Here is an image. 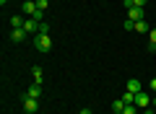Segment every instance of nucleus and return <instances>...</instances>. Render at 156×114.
Wrapping results in <instances>:
<instances>
[{
	"label": "nucleus",
	"mask_w": 156,
	"mask_h": 114,
	"mask_svg": "<svg viewBox=\"0 0 156 114\" xmlns=\"http://www.w3.org/2000/svg\"><path fill=\"white\" fill-rule=\"evenodd\" d=\"M37 109H39V101H37V98H31V96H26V98H23V112L34 114Z\"/></svg>",
	"instance_id": "3"
},
{
	"label": "nucleus",
	"mask_w": 156,
	"mask_h": 114,
	"mask_svg": "<svg viewBox=\"0 0 156 114\" xmlns=\"http://www.w3.org/2000/svg\"><path fill=\"white\" fill-rule=\"evenodd\" d=\"M112 114H122V112H112Z\"/></svg>",
	"instance_id": "24"
},
{
	"label": "nucleus",
	"mask_w": 156,
	"mask_h": 114,
	"mask_svg": "<svg viewBox=\"0 0 156 114\" xmlns=\"http://www.w3.org/2000/svg\"><path fill=\"white\" fill-rule=\"evenodd\" d=\"M125 109V101L122 98H115V101H112V112H122Z\"/></svg>",
	"instance_id": "13"
},
{
	"label": "nucleus",
	"mask_w": 156,
	"mask_h": 114,
	"mask_svg": "<svg viewBox=\"0 0 156 114\" xmlns=\"http://www.w3.org/2000/svg\"><path fill=\"white\" fill-rule=\"evenodd\" d=\"M34 47H37L39 52H50V49H52V36H50V34H37Z\"/></svg>",
	"instance_id": "1"
},
{
	"label": "nucleus",
	"mask_w": 156,
	"mask_h": 114,
	"mask_svg": "<svg viewBox=\"0 0 156 114\" xmlns=\"http://www.w3.org/2000/svg\"><path fill=\"white\" fill-rule=\"evenodd\" d=\"M128 91H133V93L143 91V83H140L138 78H130V81H128Z\"/></svg>",
	"instance_id": "7"
},
{
	"label": "nucleus",
	"mask_w": 156,
	"mask_h": 114,
	"mask_svg": "<svg viewBox=\"0 0 156 114\" xmlns=\"http://www.w3.org/2000/svg\"><path fill=\"white\" fill-rule=\"evenodd\" d=\"M26 96H31V98H39V96H42V86H39V83H34V86L29 88V93H26Z\"/></svg>",
	"instance_id": "10"
},
{
	"label": "nucleus",
	"mask_w": 156,
	"mask_h": 114,
	"mask_svg": "<svg viewBox=\"0 0 156 114\" xmlns=\"http://www.w3.org/2000/svg\"><path fill=\"white\" fill-rule=\"evenodd\" d=\"M5 3H8V0H0V5H5Z\"/></svg>",
	"instance_id": "23"
},
{
	"label": "nucleus",
	"mask_w": 156,
	"mask_h": 114,
	"mask_svg": "<svg viewBox=\"0 0 156 114\" xmlns=\"http://www.w3.org/2000/svg\"><path fill=\"white\" fill-rule=\"evenodd\" d=\"M128 16H130V21H143V16H146V13H143V8H138V5H135V8H128Z\"/></svg>",
	"instance_id": "4"
},
{
	"label": "nucleus",
	"mask_w": 156,
	"mask_h": 114,
	"mask_svg": "<svg viewBox=\"0 0 156 114\" xmlns=\"http://www.w3.org/2000/svg\"><path fill=\"white\" fill-rule=\"evenodd\" d=\"M154 114H156V112H154Z\"/></svg>",
	"instance_id": "25"
},
{
	"label": "nucleus",
	"mask_w": 156,
	"mask_h": 114,
	"mask_svg": "<svg viewBox=\"0 0 156 114\" xmlns=\"http://www.w3.org/2000/svg\"><path fill=\"white\" fill-rule=\"evenodd\" d=\"M133 31H140V34H148V26H146V21H135V29Z\"/></svg>",
	"instance_id": "14"
},
{
	"label": "nucleus",
	"mask_w": 156,
	"mask_h": 114,
	"mask_svg": "<svg viewBox=\"0 0 156 114\" xmlns=\"http://www.w3.org/2000/svg\"><path fill=\"white\" fill-rule=\"evenodd\" d=\"M148 86H151V91L156 93V78H151V83H148Z\"/></svg>",
	"instance_id": "19"
},
{
	"label": "nucleus",
	"mask_w": 156,
	"mask_h": 114,
	"mask_svg": "<svg viewBox=\"0 0 156 114\" xmlns=\"http://www.w3.org/2000/svg\"><path fill=\"white\" fill-rule=\"evenodd\" d=\"M78 114H91V109H81V112H78Z\"/></svg>",
	"instance_id": "20"
},
{
	"label": "nucleus",
	"mask_w": 156,
	"mask_h": 114,
	"mask_svg": "<svg viewBox=\"0 0 156 114\" xmlns=\"http://www.w3.org/2000/svg\"><path fill=\"white\" fill-rule=\"evenodd\" d=\"M151 104H154V106H156V96H154V98H151Z\"/></svg>",
	"instance_id": "22"
},
{
	"label": "nucleus",
	"mask_w": 156,
	"mask_h": 114,
	"mask_svg": "<svg viewBox=\"0 0 156 114\" xmlns=\"http://www.w3.org/2000/svg\"><path fill=\"white\" fill-rule=\"evenodd\" d=\"M140 114H154V112H151V109H143V112H140Z\"/></svg>",
	"instance_id": "21"
},
{
	"label": "nucleus",
	"mask_w": 156,
	"mask_h": 114,
	"mask_svg": "<svg viewBox=\"0 0 156 114\" xmlns=\"http://www.w3.org/2000/svg\"><path fill=\"white\" fill-rule=\"evenodd\" d=\"M44 73H42V67H31V78H34V83H39V86H42V81H44Z\"/></svg>",
	"instance_id": "9"
},
{
	"label": "nucleus",
	"mask_w": 156,
	"mask_h": 114,
	"mask_svg": "<svg viewBox=\"0 0 156 114\" xmlns=\"http://www.w3.org/2000/svg\"><path fill=\"white\" fill-rule=\"evenodd\" d=\"M11 39H13V42H23V39H26V31H23V29H13Z\"/></svg>",
	"instance_id": "8"
},
{
	"label": "nucleus",
	"mask_w": 156,
	"mask_h": 114,
	"mask_svg": "<svg viewBox=\"0 0 156 114\" xmlns=\"http://www.w3.org/2000/svg\"><path fill=\"white\" fill-rule=\"evenodd\" d=\"M23 31L26 34H39V23L34 21V18H26V21H23Z\"/></svg>",
	"instance_id": "5"
},
{
	"label": "nucleus",
	"mask_w": 156,
	"mask_h": 114,
	"mask_svg": "<svg viewBox=\"0 0 156 114\" xmlns=\"http://www.w3.org/2000/svg\"><path fill=\"white\" fill-rule=\"evenodd\" d=\"M37 11H39V8H37V3H34V0H23V13H26L29 18H31Z\"/></svg>",
	"instance_id": "6"
},
{
	"label": "nucleus",
	"mask_w": 156,
	"mask_h": 114,
	"mask_svg": "<svg viewBox=\"0 0 156 114\" xmlns=\"http://www.w3.org/2000/svg\"><path fill=\"white\" fill-rule=\"evenodd\" d=\"M122 114H140V109L135 106V104H128V106L122 109Z\"/></svg>",
	"instance_id": "15"
},
{
	"label": "nucleus",
	"mask_w": 156,
	"mask_h": 114,
	"mask_svg": "<svg viewBox=\"0 0 156 114\" xmlns=\"http://www.w3.org/2000/svg\"><path fill=\"white\" fill-rule=\"evenodd\" d=\"M47 5H50V0H37V8H39V11H47Z\"/></svg>",
	"instance_id": "16"
},
{
	"label": "nucleus",
	"mask_w": 156,
	"mask_h": 114,
	"mask_svg": "<svg viewBox=\"0 0 156 114\" xmlns=\"http://www.w3.org/2000/svg\"><path fill=\"white\" fill-rule=\"evenodd\" d=\"M120 98L125 101V106H128V104H135V93H133V91H125V93H122Z\"/></svg>",
	"instance_id": "11"
},
{
	"label": "nucleus",
	"mask_w": 156,
	"mask_h": 114,
	"mask_svg": "<svg viewBox=\"0 0 156 114\" xmlns=\"http://www.w3.org/2000/svg\"><path fill=\"white\" fill-rule=\"evenodd\" d=\"M23 21H26V18H21V16H13V18H11V26H13V29H23Z\"/></svg>",
	"instance_id": "12"
},
{
	"label": "nucleus",
	"mask_w": 156,
	"mask_h": 114,
	"mask_svg": "<svg viewBox=\"0 0 156 114\" xmlns=\"http://www.w3.org/2000/svg\"><path fill=\"white\" fill-rule=\"evenodd\" d=\"M146 3H148V0H133V8H135V5H138V8H143Z\"/></svg>",
	"instance_id": "18"
},
{
	"label": "nucleus",
	"mask_w": 156,
	"mask_h": 114,
	"mask_svg": "<svg viewBox=\"0 0 156 114\" xmlns=\"http://www.w3.org/2000/svg\"><path fill=\"white\" fill-rule=\"evenodd\" d=\"M135 106H138L140 112L148 109V106H151V93H148V91H138V93H135Z\"/></svg>",
	"instance_id": "2"
},
{
	"label": "nucleus",
	"mask_w": 156,
	"mask_h": 114,
	"mask_svg": "<svg viewBox=\"0 0 156 114\" xmlns=\"http://www.w3.org/2000/svg\"><path fill=\"white\" fill-rule=\"evenodd\" d=\"M148 36H151V42H148V44H156V29H151V31H148Z\"/></svg>",
	"instance_id": "17"
}]
</instances>
